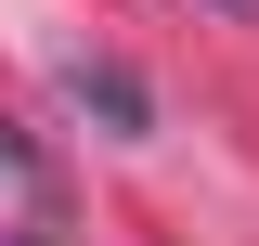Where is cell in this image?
Wrapping results in <instances>:
<instances>
[{
    "instance_id": "obj_2",
    "label": "cell",
    "mask_w": 259,
    "mask_h": 246,
    "mask_svg": "<svg viewBox=\"0 0 259 246\" xmlns=\"http://www.w3.org/2000/svg\"><path fill=\"white\" fill-rule=\"evenodd\" d=\"M207 13H233V26H259V0H207Z\"/></svg>"
},
{
    "instance_id": "obj_1",
    "label": "cell",
    "mask_w": 259,
    "mask_h": 246,
    "mask_svg": "<svg viewBox=\"0 0 259 246\" xmlns=\"http://www.w3.org/2000/svg\"><path fill=\"white\" fill-rule=\"evenodd\" d=\"M65 104H78V117H104L117 130V143H143V130H156V104H143V78H130V65H65Z\"/></svg>"
}]
</instances>
